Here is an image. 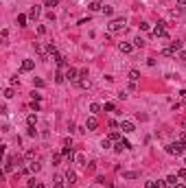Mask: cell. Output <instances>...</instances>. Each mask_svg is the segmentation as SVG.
I'll return each instance as SVG.
<instances>
[{
  "mask_svg": "<svg viewBox=\"0 0 186 188\" xmlns=\"http://www.w3.org/2000/svg\"><path fill=\"white\" fill-rule=\"evenodd\" d=\"M166 151L171 153V155H182V153L186 151V142L177 140V142H171V145L166 147Z\"/></svg>",
  "mask_w": 186,
  "mask_h": 188,
  "instance_id": "6da1fadb",
  "label": "cell"
},
{
  "mask_svg": "<svg viewBox=\"0 0 186 188\" xmlns=\"http://www.w3.org/2000/svg\"><path fill=\"white\" fill-rule=\"evenodd\" d=\"M125 24H127L125 18H116V20H112V22H110V31H112V33L123 31V29H125Z\"/></svg>",
  "mask_w": 186,
  "mask_h": 188,
  "instance_id": "7a4b0ae2",
  "label": "cell"
},
{
  "mask_svg": "<svg viewBox=\"0 0 186 188\" xmlns=\"http://www.w3.org/2000/svg\"><path fill=\"white\" fill-rule=\"evenodd\" d=\"M164 26H166V22H158V26L153 29V35H155V37H164V40H169V35H166V29H164Z\"/></svg>",
  "mask_w": 186,
  "mask_h": 188,
  "instance_id": "3957f363",
  "label": "cell"
},
{
  "mask_svg": "<svg viewBox=\"0 0 186 188\" xmlns=\"http://www.w3.org/2000/svg\"><path fill=\"white\" fill-rule=\"evenodd\" d=\"M79 70H75V68H68V72H66V81H70V83H79Z\"/></svg>",
  "mask_w": 186,
  "mask_h": 188,
  "instance_id": "277c9868",
  "label": "cell"
},
{
  "mask_svg": "<svg viewBox=\"0 0 186 188\" xmlns=\"http://www.w3.org/2000/svg\"><path fill=\"white\" fill-rule=\"evenodd\" d=\"M123 149H132V145H129L127 140H118L116 145H114V151L116 153H123Z\"/></svg>",
  "mask_w": 186,
  "mask_h": 188,
  "instance_id": "5b68a950",
  "label": "cell"
},
{
  "mask_svg": "<svg viewBox=\"0 0 186 188\" xmlns=\"http://www.w3.org/2000/svg\"><path fill=\"white\" fill-rule=\"evenodd\" d=\"M33 68H35V61H33V59H24V61H22V66H20L22 72H29V70H33Z\"/></svg>",
  "mask_w": 186,
  "mask_h": 188,
  "instance_id": "8992f818",
  "label": "cell"
},
{
  "mask_svg": "<svg viewBox=\"0 0 186 188\" xmlns=\"http://www.w3.org/2000/svg\"><path fill=\"white\" fill-rule=\"evenodd\" d=\"M121 129H123V134H132V131H136V127H134V123H129V120H123Z\"/></svg>",
  "mask_w": 186,
  "mask_h": 188,
  "instance_id": "52a82bcc",
  "label": "cell"
},
{
  "mask_svg": "<svg viewBox=\"0 0 186 188\" xmlns=\"http://www.w3.org/2000/svg\"><path fill=\"white\" fill-rule=\"evenodd\" d=\"M118 51L125 53V55H129V53L134 51V44H129V42H121V44H118Z\"/></svg>",
  "mask_w": 186,
  "mask_h": 188,
  "instance_id": "ba28073f",
  "label": "cell"
},
{
  "mask_svg": "<svg viewBox=\"0 0 186 188\" xmlns=\"http://www.w3.org/2000/svg\"><path fill=\"white\" fill-rule=\"evenodd\" d=\"M97 127H99V120L94 118V116H90V118L86 120V129H88V131H94Z\"/></svg>",
  "mask_w": 186,
  "mask_h": 188,
  "instance_id": "9c48e42d",
  "label": "cell"
},
{
  "mask_svg": "<svg viewBox=\"0 0 186 188\" xmlns=\"http://www.w3.org/2000/svg\"><path fill=\"white\" fill-rule=\"evenodd\" d=\"M61 155H64L68 162L72 164V160H75V151H72V147H64V151H61Z\"/></svg>",
  "mask_w": 186,
  "mask_h": 188,
  "instance_id": "30bf717a",
  "label": "cell"
},
{
  "mask_svg": "<svg viewBox=\"0 0 186 188\" xmlns=\"http://www.w3.org/2000/svg\"><path fill=\"white\" fill-rule=\"evenodd\" d=\"M88 9H90V11H99V9H103V7H101V2H99V0H92V2L88 4Z\"/></svg>",
  "mask_w": 186,
  "mask_h": 188,
  "instance_id": "8fae6325",
  "label": "cell"
},
{
  "mask_svg": "<svg viewBox=\"0 0 186 188\" xmlns=\"http://www.w3.org/2000/svg\"><path fill=\"white\" fill-rule=\"evenodd\" d=\"M39 168H42V166H39V162H33V160L29 162V171H31V173H37Z\"/></svg>",
  "mask_w": 186,
  "mask_h": 188,
  "instance_id": "7c38bea8",
  "label": "cell"
},
{
  "mask_svg": "<svg viewBox=\"0 0 186 188\" xmlns=\"http://www.w3.org/2000/svg\"><path fill=\"white\" fill-rule=\"evenodd\" d=\"M66 181L75 184V181H77V173H72V171H68V173H66Z\"/></svg>",
  "mask_w": 186,
  "mask_h": 188,
  "instance_id": "4fadbf2b",
  "label": "cell"
},
{
  "mask_svg": "<svg viewBox=\"0 0 186 188\" xmlns=\"http://www.w3.org/2000/svg\"><path fill=\"white\" fill-rule=\"evenodd\" d=\"M53 188H66V184H64V177H55V184H53Z\"/></svg>",
  "mask_w": 186,
  "mask_h": 188,
  "instance_id": "5bb4252c",
  "label": "cell"
},
{
  "mask_svg": "<svg viewBox=\"0 0 186 188\" xmlns=\"http://www.w3.org/2000/svg\"><path fill=\"white\" fill-rule=\"evenodd\" d=\"M129 79H132L134 83H136V81L140 79V72H138V70H129Z\"/></svg>",
  "mask_w": 186,
  "mask_h": 188,
  "instance_id": "9a60e30c",
  "label": "cell"
},
{
  "mask_svg": "<svg viewBox=\"0 0 186 188\" xmlns=\"http://www.w3.org/2000/svg\"><path fill=\"white\" fill-rule=\"evenodd\" d=\"M162 53H164L166 57H175V53H177V51H175V48H173V46H169V48H164V51H162Z\"/></svg>",
  "mask_w": 186,
  "mask_h": 188,
  "instance_id": "2e32d148",
  "label": "cell"
},
{
  "mask_svg": "<svg viewBox=\"0 0 186 188\" xmlns=\"http://www.w3.org/2000/svg\"><path fill=\"white\" fill-rule=\"evenodd\" d=\"M79 87H83V90H88L90 87V79H79V83H77Z\"/></svg>",
  "mask_w": 186,
  "mask_h": 188,
  "instance_id": "e0dca14e",
  "label": "cell"
},
{
  "mask_svg": "<svg viewBox=\"0 0 186 188\" xmlns=\"http://www.w3.org/2000/svg\"><path fill=\"white\" fill-rule=\"evenodd\" d=\"M37 15H39V7H31V11H29V18H33V20H35Z\"/></svg>",
  "mask_w": 186,
  "mask_h": 188,
  "instance_id": "ac0fdd59",
  "label": "cell"
},
{
  "mask_svg": "<svg viewBox=\"0 0 186 188\" xmlns=\"http://www.w3.org/2000/svg\"><path fill=\"white\" fill-rule=\"evenodd\" d=\"M101 109H103V107H101L99 103H92V105H90V112H92V114H99Z\"/></svg>",
  "mask_w": 186,
  "mask_h": 188,
  "instance_id": "d6986e66",
  "label": "cell"
},
{
  "mask_svg": "<svg viewBox=\"0 0 186 188\" xmlns=\"http://www.w3.org/2000/svg\"><path fill=\"white\" fill-rule=\"evenodd\" d=\"M166 184L169 186H175L177 184V175H169V177H166Z\"/></svg>",
  "mask_w": 186,
  "mask_h": 188,
  "instance_id": "ffe728a7",
  "label": "cell"
},
{
  "mask_svg": "<svg viewBox=\"0 0 186 188\" xmlns=\"http://www.w3.org/2000/svg\"><path fill=\"white\" fill-rule=\"evenodd\" d=\"M18 26H26V15H24V13L18 15Z\"/></svg>",
  "mask_w": 186,
  "mask_h": 188,
  "instance_id": "44dd1931",
  "label": "cell"
},
{
  "mask_svg": "<svg viewBox=\"0 0 186 188\" xmlns=\"http://www.w3.org/2000/svg\"><path fill=\"white\" fill-rule=\"evenodd\" d=\"M134 46H136V48H142L145 46V40H142V37H136V40H134Z\"/></svg>",
  "mask_w": 186,
  "mask_h": 188,
  "instance_id": "7402d4cb",
  "label": "cell"
},
{
  "mask_svg": "<svg viewBox=\"0 0 186 188\" xmlns=\"http://www.w3.org/2000/svg\"><path fill=\"white\" fill-rule=\"evenodd\" d=\"M171 46H173V48H175V51H177V53H179V51H182V42H179V40H173V42H171Z\"/></svg>",
  "mask_w": 186,
  "mask_h": 188,
  "instance_id": "603a6c76",
  "label": "cell"
},
{
  "mask_svg": "<svg viewBox=\"0 0 186 188\" xmlns=\"http://www.w3.org/2000/svg\"><path fill=\"white\" fill-rule=\"evenodd\" d=\"M110 140L118 142V140H123V138H121V134H118V131H112V134H110Z\"/></svg>",
  "mask_w": 186,
  "mask_h": 188,
  "instance_id": "cb8c5ba5",
  "label": "cell"
},
{
  "mask_svg": "<svg viewBox=\"0 0 186 188\" xmlns=\"http://www.w3.org/2000/svg\"><path fill=\"white\" fill-rule=\"evenodd\" d=\"M101 147H103V149H110L112 147V140H110V138H103V140H101Z\"/></svg>",
  "mask_w": 186,
  "mask_h": 188,
  "instance_id": "d4e9b609",
  "label": "cell"
},
{
  "mask_svg": "<svg viewBox=\"0 0 186 188\" xmlns=\"http://www.w3.org/2000/svg\"><path fill=\"white\" fill-rule=\"evenodd\" d=\"M125 177H127V179H138V177H140V173H134V171H129V173H125Z\"/></svg>",
  "mask_w": 186,
  "mask_h": 188,
  "instance_id": "484cf974",
  "label": "cell"
},
{
  "mask_svg": "<svg viewBox=\"0 0 186 188\" xmlns=\"http://www.w3.org/2000/svg\"><path fill=\"white\" fill-rule=\"evenodd\" d=\"M26 123H29V125H33V127H35V123H37V116H35V114H31V116H29V118H26Z\"/></svg>",
  "mask_w": 186,
  "mask_h": 188,
  "instance_id": "4316f807",
  "label": "cell"
},
{
  "mask_svg": "<svg viewBox=\"0 0 186 188\" xmlns=\"http://www.w3.org/2000/svg\"><path fill=\"white\" fill-rule=\"evenodd\" d=\"M55 81H57V83H64V81H66V74L57 72V74H55Z\"/></svg>",
  "mask_w": 186,
  "mask_h": 188,
  "instance_id": "83f0119b",
  "label": "cell"
},
{
  "mask_svg": "<svg viewBox=\"0 0 186 188\" xmlns=\"http://www.w3.org/2000/svg\"><path fill=\"white\" fill-rule=\"evenodd\" d=\"M35 134H37V129H35V127H33V125H29V129H26V136H31V138H33Z\"/></svg>",
  "mask_w": 186,
  "mask_h": 188,
  "instance_id": "f1b7e54d",
  "label": "cell"
},
{
  "mask_svg": "<svg viewBox=\"0 0 186 188\" xmlns=\"http://www.w3.org/2000/svg\"><path fill=\"white\" fill-rule=\"evenodd\" d=\"M169 184H166V179H158L155 181V188H166Z\"/></svg>",
  "mask_w": 186,
  "mask_h": 188,
  "instance_id": "f546056e",
  "label": "cell"
},
{
  "mask_svg": "<svg viewBox=\"0 0 186 188\" xmlns=\"http://www.w3.org/2000/svg\"><path fill=\"white\" fill-rule=\"evenodd\" d=\"M103 109H105V112H114V103H105Z\"/></svg>",
  "mask_w": 186,
  "mask_h": 188,
  "instance_id": "4dcf8cb0",
  "label": "cell"
},
{
  "mask_svg": "<svg viewBox=\"0 0 186 188\" xmlns=\"http://www.w3.org/2000/svg\"><path fill=\"white\" fill-rule=\"evenodd\" d=\"M33 85L35 87H44V81L42 79H33Z\"/></svg>",
  "mask_w": 186,
  "mask_h": 188,
  "instance_id": "1f68e13d",
  "label": "cell"
},
{
  "mask_svg": "<svg viewBox=\"0 0 186 188\" xmlns=\"http://www.w3.org/2000/svg\"><path fill=\"white\" fill-rule=\"evenodd\" d=\"M59 0H46V7H57Z\"/></svg>",
  "mask_w": 186,
  "mask_h": 188,
  "instance_id": "d6a6232c",
  "label": "cell"
},
{
  "mask_svg": "<svg viewBox=\"0 0 186 188\" xmlns=\"http://www.w3.org/2000/svg\"><path fill=\"white\" fill-rule=\"evenodd\" d=\"M13 96V90H11V87H7V90H4V98H11Z\"/></svg>",
  "mask_w": 186,
  "mask_h": 188,
  "instance_id": "836d02e7",
  "label": "cell"
},
{
  "mask_svg": "<svg viewBox=\"0 0 186 188\" xmlns=\"http://www.w3.org/2000/svg\"><path fill=\"white\" fill-rule=\"evenodd\" d=\"M151 29V26L147 24V22H140V31H149Z\"/></svg>",
  "mask_w": 186,
  "mask_h": 188,
  "instance_id": "e575fe53",
  "label": "cell"
},
{
  "mask_svg": "<svg viewBox=\"0 0 186 188\" xmlns=\"http://www.w3.org/2000/svg\"><path fill=\"white\" fill-rule=\"evenodd\" d=\"M59 162H61V155H53V164H55V166H57Z\"/></svg>",
  "mask_w": 186,
  "mask_h": 188,
  "instance_id": "d590c367",
  "label": "cell"
},
{
  "mask_svg": "<svg viewBox=\"0 0 186 188\" xmlns=\"http://www.w3.org/2000/svg\"><path fill=\"white\" fill-rule=\"evenodd\" d=\"M177 57L182 59V61H186V51H179V53H177Z\"/></svg>",
  "mask_w": 186,
  "mask_h": 188,
  "instance_id": "8d00e7d4",
  "label": "cell"
},
{
  "mask_svg": "<svg viewBox=\"0 0 186 188\" xmlns=\"http://www.w3.org/2000/svg\"><path fill=\"white\" fill-rule=\"evenodd\" d=\"M101 11H103L105 15H112V7H103V9H101Z\"/></svg>",
  "mask_w": 186,
  "mask_h": 188,
  "instance_id": "74e56055",
  "label": "cell"
},
{
  "mask_svg": "<svg viewBox=\"0 0 186 188\" xmlns=\"http://www.w3.org/2000/svg\"><path fill=\"white\" fill-rule=\"evenodd\" d=\"M177 177H186V171H184V168H179V171H177Z\"/></svg>",
  "mask_w": 186,
  "mask_h": 188,
  "instance_id": "f35d334b",
  "label": "cell"
},
{
  "mask_svg": "<svg viewBox=\"0 0 186 188\" xmlns=\"http://www.w3.org/2000/svg\"><path fill=\"white\" fill-rule=\"evenodd\" d=\"M145 186H147V188H155V181H147Z\"/></svg>",
  "mask_w": 186,
  "mask_h": 188,
  "instance_id": "ab89813d",
  "label": "cell"
},
{
  "mask_svg": "<svg viewBox=\"0 0 186 188\" xmlns=\"http://www.w3.org/2000/svg\"><path fill=\"white\" fill-rule=\"evenodd\" d=\"M179 94H182V101L186 103V90H182V92H179Z\"/></svg>",
  "mask_w": 186,
  "mask_h": 188,
  "instance_id": "60d3db41",
  "label": "cell"
},
{
  "mask_svg": "<svg viewBox=\"0 0 186 188\" xmlns=\"http://www.w3.org/2000/svg\"><path fill=\"white\" fill-rule=\"evenodd\" d=\"M171 188H184V184H179V181H177V184H175V186H171Z\"/></svg>",
  "mask_w": 186,
  "mask_h": 188,
  "instance_id": "b9f144b4",
  "label": "cell"
},
{
  "mask_svg": "<svg viewBox=\"0 0 186 188\" xmlns=\"http://www.w3.org/2000/svg\"><path fill=\"white\" fill-rule=\"evenodd\" d=\"M175 2H177V4H186V0H175Z\"/></svg>",
  "mask_w": 186,
  "mask_h": 188,
  "instance_id": "7bdbcfd3",
  "label": "cell"
},
{
  "mask_svg": "<svg viewBox=\"0 0 186 188\" xmlns=\"http://www.w3.org/2000/svg\"><path fill=\"white\" fill-rule=\"evenodd\" d=\"M179 140H182V142H186V134H182V138H179Z\"/></svg>",
  "mask_w": 186,
  "mask_h": 188,
  "instance_id": "ee69618b",
  "label": "cell"
},
{
  "mask_svg": "<svg viewBox=\"0 0 186 188\" xmlns=\"http://www.w3.org/2000/svg\"><path fill=\"white\" fill-rule=\"evenodd\" d=\"M182 127H184V129H186V120H182Z\"/></svg>",
  "mask_w": 186,
  "mask_h": 188,
  "instance_id": "f6af8a7d",
  "label": "cell"
},
{
  "mask_svg": "<svg viewBox=\"0 0 186 188\" xmlns=\"http://www.w3.org/2000/svg\"><path fill=\"white\" fill-rule=\"evenodd\" d=\"M184 179H186V177H184Z\"/></svg>",
  "mask_w": 186,
  "mask_h": 188,
  "instance_id": "bcb514c9",
  "label": "cell"
}]
</instances>
